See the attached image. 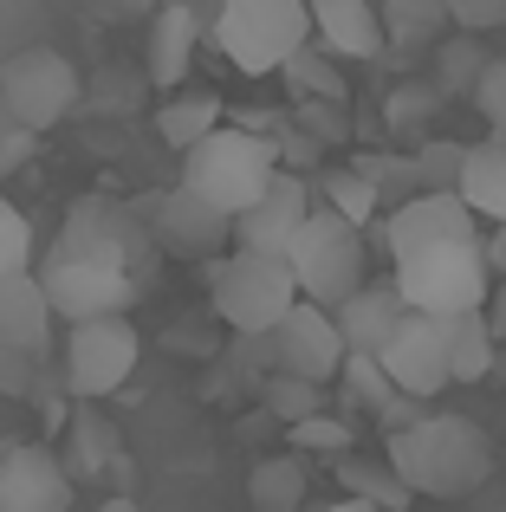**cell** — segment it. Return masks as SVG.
I'll use <instances>...</instances> for the list:
<instances>
[{"label":"cell","instance_id":"1","mask_svg":"<svg viewBox=\"0 0 506 512\" xmlns=\"http://www.w3.org/2000/svg\"><path fill=\"white\" fill-rule=\"evenodd\" d=\"M33 279L46 286L52 318H124L137 299V260H130V234L104 201H78L65 214L59 240L46 247V260L33 266Z\"/></svg>","mask_w":506,"mask_h":512},{"label":"cell","instance_id":"2","mask_svg":"<svg viewBox=\"0 0 506 512\" xmlns=\"http://www.w3.org/2000/svg\"><path fill=\"white\" fill-rule=\"evenodd\" d=\"M383 461H390L396 480H403L409 493H422V500H468V493H481L487 474H494V441H487V428L468 422V415L429 409L416 428L390 435Z\"/></svg>","mask_w":506,"mask_h":512},{"label":"cell","instance_id":"3","mask_svg":"<svg viewBox=\"0 0 506 512\" xmlns=\"http://www.w3.org/2000/svg\"><path fill=\"white\" fill-rule=\"evenodd\" d=\"M273 175H279L273 137H260V130H215L202 150L182 156V182L176 188H189V195L208 201V208H221V214L241 221L247 208H260V195L273 188Z\"/></svg>","mask_w":506,"mask_h":512},{"label":"cell","instance_id":"4","mask_svg":"<svg viewBox=\"0 0 506 512\" xmlns=\"http://www.w3.org/2000/svg\"><path fill=\"white\" fill-rule=\"evenodd\" d=\"M208 305H215V318L234 338H273L279 318L299 305V279H292V266L273 260V253L234 247L208 266Z\"/></svg>","mask_w":506,"mask_h":512},{"label":"cell","instance_id":"5","mask_svg":"<svg viewBox=\"0 0 506 512\" xmlns=\"http://www.w3.org/2000/svg\"><path fill=\"white\" fill-rule=\"evenodd\" d=\"M390 286H396V299L422 318H461V312H487V299H494V266H487L481 240H461V247H429V253H416V260H396Z\"/></svg>","mask_w":506,"mask_h":512},{"label":"cell","instance_id":"6","mask_svg":"<svg viewBox=\"0 0 506 512\" xmlns=\"http://www.w3.org/2000/svg\"><path fill=\"white\" fill-rule=\"evenodd\" d=\"M364 234H357L351 221H338L331 208H312L299 227V240L286 247V266L292 279H299V299L318 305V312H338V305H351L357 292L370 286L364 273Z\"/></svg>","mask_w":506,"mask_h":512},{"label":"cell","instance_id":"7","mask_svg":"<svg viewBox=\"0 0 506 512\" xmlns=\"http://www.w3.org/2000/svg\"><path fill=\"white\" fill-rule=\"evenodd\" d=\"M215 39L234 72H247V78L286 72L312 46V7L305 0H221Z\"/></svg>","mask_w":506,"mask_h":512},{"label":"cell","instance_id":"8","mask_svg":"<svg viewBox=\"0 0 506 512\" xmlns=\"http://www.w3.org/2000/svg\"><path fill=\"white\" fill-rule=\"evenodd\" d=\"M72 104H78V65L59 46H26L0 65V111L26 137H46Z\"/></svg>","mask_w":506,"mask_h":512},{"label":"cell","instance_id":"9","mask_svg":"<svg viewBox=\"0 0 506 512\" xmlns=\"http://www.w3.org/2000/svg\"><path fill=\"white\" fill-rule=\"evenodd\" d=\"M143 357V331L130 318H91V325H72L65 338V389L78 402H104L130 383Z\"/></svg>","mask_w":506,"mask_h":512},{"label":"cell","instance_id":"10","mask_svg":"<svg viewBox=\"0 0 506 512\" xmlns=\"http://www.w3.org/2000/svg\"><path fill=\"white\" fill-rule=\"evenodd\" d=\"M266 350H273V376H299V383H318L325 389L331 376L344 370V331L331 312H318V305H292L286 318H279V331L266 338Z\"/></svg>","mask_w":506,"mask_h":512},{"label":"cell","instance_id":"11","mask_svg":"<svg viewBox=\"0 0 506 512\" xmlns=\"http://www.w3.org/2000/svg\"><path fill=\"white\" fill-rule=\"evenodd\" d=\"M461 240H481V221L461 195H403L383 221V247L396 260H416L429 247H461Z\"/></svg>","mask_w":506,"mask_h":512},{"label":"cell","instance_id":"12","mask_svg":"<svg viewBox=\"0 0 506 512\" xmlns=\"http://www.w3.org/2000/svg\"><path fill=\"white\" fill-rule=\"evenodd\" d=\"M383 376L396 383V396L409 402H435L448 389V318H422L409 312L396 325V338L383 344Z\"/></svg>","mask_w":506,"mask_h":512},{"label":"cell","instance_id":"13","mask_svg":"<svg viewBox=\"0 0 506 512\" xmlns=\"http://www.w3.org/2000/svg\"><path fill=\"white\" fill-rule=\"evenodd\" d=\"M0 512H72V474L39 441H13L0 454Z\"/></svg>","mask_w":506,"mask_h":512},{"label":"cell","instance_id":"14","mask_svg":"<svg viewBox=\"0 0 506 512\" xmlns=\"http://www.w3.org/2000/svg\"><path fill=\"white\" fill-rule=\"evenodd\" d=\"M150 221H156V234H163V247L182 253V260L215 266L221 253H234V214L208 208L202 195H189V188H169V195L150 208Z\"/></svg>","mask_w":506,"mask_h":512},{"label":"cell","instance_id":"15","mask_svg":"<svg viewBox=\"0 0 506 512\" xmlns=\"http://www.w3.org/2000/svg\"><path fill=\"white\" fill-rule=\"evenodd\" d=\"M305 214H312V188H305V175H273V188L260 195V208H247L241 221H234V247L241 253H273V260H286V247L299 240Z\"/></svg>","mask_w":506,"mask_h":512},{"label":"cell","instance_id":"16","mask_svg":"<svg viewBox=\"0 0 506 512\" xmlns=\"http://www.w3.org/2000/svg\"><path fill=\"white\" fill-rule=\"evenodd\" d=\"M52 305H46V286L33 273H13L0 279V357H46L52 344Z\"/></svg>","mask_w":506,"mask_h":512},{"label":"cell","instance_id":"17","mask_svg":"<svg viewBox=\"0 0 506 512\" xmlns=\"http://www.w3.org/2000/svg\"><path fill=\"white\" fill-rule=\"evenodd\" d=\"M305 7H312V33L331 59H383L390 33L370 0H305Z\"/></svg>","mask_w":506,"mask_h":512},{"label":"cell","instance_id":"18","mask_svg":"<svg viewBox=\"0 0 506 512\" xmlns=\"http://www.w3.org/2000/svg\"><path fill=\"white\" fill-rule=\"evenodd\" d=\"M195 46H202V20H195V7H189V0H163L156 20H150V85L176 98L182 78H189V65H195Z\"/></svg>","mask_w":506,"mask_h":512},{"label":"cell","instance_id":"19","mask_svg":"<svg viewBox=\"0 0 506 512\" xmlns=\"http://www.w3.org/2000/svg\"><path fill=\"white\" fill-rule=\"evenodd\" d=\"M331 318H338L344 350H351V357H383V344L396 338V325L409 318V305L396 299V286H390V279H370V286L357 292L351 305H338Z\"/></svg>","mask_w":506,"mask_h":512},{"label":"cell","instance_id":"20","mask_svg":"<svg viewBox=\"0 0 506 512\" xmlns=\"http://www.w3.org/2000/svg\"><path fill=\"white\" fill-rule=\"evenodd\" d=\"M221 111H228V104H221V91H208V85L202 91H176V98L156 111V137H163L176 156H189L221 130Z\"/></svg>","mask_w":506,"mask_h":512},{"label":"cell","instance_id":"21","mask_svg":"<svg viewBox=\"0 0 506 512\" xmlns=\"http://www.w3.org/2000/svg\"><path fill=\"white\" fill-rule=\"evenodd\" d=\"M461 201L474 208V221H500V227H506V137H481V143H468Z\"/></svg>","mask_w":506,"mask_h":512},{"label":"cell","instance_id":"22","mask_svg":"<svg viewBox=\"0 0 506 512\" xmlns=\"http://www.w3.org/2000/svg\"><path fill=\"white\" fill-rule=\"evenodd\" d=\"M305 487H312V467L299 454H266L247 474V506L253 512H305Z\"/></svg>","mask_w":506,"mask_h":512},{"label":"cell","instance_id":"23","mask_svg":"<svg viewBox=\"0 0 506 512\" xmlns=\"http://www.w3.org/2000/svg\"><path fill=\"white\" fill-rule=\"evenodd\" d=\"M500 357V338L487 325V312H461L448 318V383H487Z\"/></svg>","mask_w":506,"mask_h":512},{"label":"cell","instance_id":"24","mask_svg":"<svg viewBox=\"0 0 506 512\" xmlns=\"http://www.w3.org/2000/svg\"><path fill=\"white\" fill-rule=\"evenodd\" d=\"M338 480H344V500H364V506H377V512H403L409 506V487L396 480L390 461H377V454H344Z\"/></svg>","mask_w":506,"mask_h":512},{"label":"cell","instance_id":"25","mask_svg":"<svg viewBox=\"0 0 506 512\" xmlns=\"http://www.w3.org/2000/svg\"><path fill=\"white\" fill-rule=\"evenodd\" d=\"M279 78L292 85V98H299V104H351V78L338 72V59H331L325 46H305Z\"/></svg>","mask_w":506,"mask_h":512},{"label":"cell","instance_id":"26","mask_svg":"<svg viewBox=\"0 0 506 512\" xmlns=\"http://www.w3.org/2000/svg\"><path fill=\"white\" fill-rule=\"evenodd\" d=\"M416 195H461V175H468V143H448V137H429L416 156Z\"/></svg>","mask_w":506,"mask_h":512},{"label":"cell","instance_id":"27","mask_svg":"<svg viewBox=\"0 0 506 512\" xmlns=\"http://www.w3.org/2000/svg\"><path fill=\"white\" fill-rule=\"evenodd\" d=\"M481 72H487V52L474 46L468 33H461V39H442V52H435V78H429V85H435V98H442V104H455L461 91L474 98Z\"/></svg>","mask_w":506,"mask_h":512},{"label":"cell","instance_id":"28","mask_svg":"<svg viewBox=\"0 0 506 512\" xmlns=\"http://www.w3.org/2000/svg\"><path fill=\"white\" fill-rule=\"evenodd\" d=\"M448 26V0H383V33L396 46H429Z\"/></svg>","mask_w":506,"mask_h":512},{"label":"cell","instance_id":"29","mask_svg":"<svg viewBox=\"0 0 506 512\" xmlns=\"http://www.w3.org/2000/svg\"><path fill=\"white\" fill-rule=\"evenodd\" d=\"M260 402H266V415H273V422H286V428L325 415V389H318V383H299V376H260Z\"/></svg>","mask_w":506,"mask_h":512},{"label":"cell","instance_id":"30","mask_svg":"<svg viewBox=\"0 0 506 512\" xmlns=\"http://www.w3.org/2000/svg\"><path fill=\"white\" fill-rule=\"evenodd\" d=\"M318 188H325V208L338 214V221H351L357 234H364V221L383 208V195H377V188H370L357 169H325V175H318Z\"/></svg>","mask_w":506,"mask_h":512},{"label":"cell","instance_id":"31","mask_svg":"<svg viewBox=\"0 0 506 512\" xmlns=\"http://www.w3.org/2000/svg\"><path fill=\"white\" fill-rule=\"evenodd\" d=\"M59 467L72 480H85L91 467H117V441H111V428L98 422V415H72V448L59 454ZM98 480V474H91Z\"/></svg>","mask_w":506,"mask_h":512},{"label":"cell","instance_id":"32","mask_svg":"<svg viewBox=\"0 0 506 512\" xmlns=\"http://www.w3.org/2000/svg\"><path fill=\"white\" fill-rule=\"evenodd\" d=\"M286 441H292V454H299V461H312V454H331V461H344V454L357 448V422H338V415H312V422L286 428Z\"/></svg>","mask_w":506,"mask_h":512},{"label":"cell","instance_id":"33","mask_svg":"<svg viewBox=\"0 0 506 512\" xmlns=\"http://www.w3.org/2000/svg\"><path fill=\"white\" fill-rule=\"evenodd\" d=\"M33 253H39L33 221L20 214V201H7V195H0V279L33 273Z\"/></svg>","mask_w":506,"mask_h":512},{"label":"cell","instance_id":"34","mask_svg":"<svg viewBox=\"0 0 506 512\" xmlns=\"http://www.w3.org/2000/svg\"><path fill=\"white\" fill-rule=\"evenodd\" d=\"M292 130H305L318 150L351 143V117H344V104H292Z\"/></svg>","mask_w":506,"mask_h":512},{"label":"cell","instance_id":"35","mask_svg":"<svg viewBox=\"0 0 506 512\" xmlns=\"http://www.w3.org/2000/svg\"><path fill=\"white\" fill-rule=\"evenodd\" d=\"M474 111L487 117V137H506V59H487L481 85H474Z\"/></svg>","mask_w":506,"mask_h":512},{"label":"cell","instance_id":"36","mask_svg":"<svg viewBox=\"0 0 506 512\" xmlns=\"http://www.w3.org/2000/svg\"><path fill=\"white\" fill-rule=\"evenodd\" d=\"M448 26L468 33V39L500 33V26H506V0H448Z\"/></svg>","mask_w":506,"mask_h":512},{"label":"cell","instance_id":"37","mask_svg":"<svg viewBox=\"0 0 506 512\" xmlns=\"http://www.w3.org/2000/svg\"><path fill=\"white\" fill-rule=\"evenodd\" d=\"M435 104H442V98H435V85L396 91V98H390V130H403V137H409L416 124H429V117H435Z\"/></svg>","mask_w":506,"mask_h":512},{"label":"cell","instance_id":"38","mask_svg":"<svg viewBox=\"0 0 506 512\" xmlns=\"http://www.w3.org/2000/svg\"><path fill=\"white\" fill-rule=\"evenodd\" d=\"M26 370H33V357H0V389H7V396H46Z\"/></svg>","mask_w":506,"mask_h":512},{"label":"cell","instance_id":"39","mask_svg":"<svg viewBox=\"0 0 506 512\" xmlns=\"http://www.w3.org/2000/svg\"><path fill=\"white\" fill-rule=\"evenodd\" d=\"M487 325H494V338H506V279L494 286V299H487Z\"/></svg>","mask_w":506,"mask_h":512},{"label":"cell","instance_id":"40","mask_svg":"<svg viewBox=\"0 0 506 512\" xmlns=\"http://www.w3.org/2000/svg\"><path fill=\"white\" fill-rule=\"evenodd\" d=\"M312 512H377V506H364V500H331V506H312Z\"/></svg>","mask_w":506,"mask_h":512},{"label":"cell","instance_id":"41","mask_svg":"<svg viewBox=\"0 0 506 512\" xmlns=\"http://www.w3.org/2000/svg\"><path fill=\"white\" fill-rule=\"evenodd\" d=\"M98 512H137V500H104Z\"/></svg>","mask_w":506,"mask_h":512}]
</instances>
